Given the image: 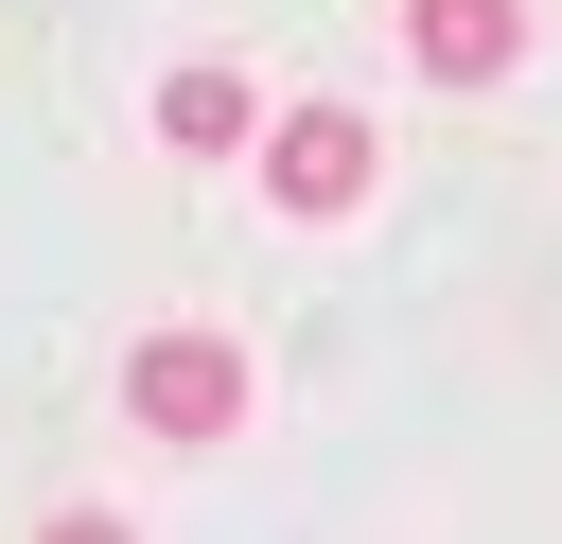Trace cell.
<instances>
[{
	"label": "cell",
	"mask_w": 562,
	"mask_h": 544,
	"mask_svg": "<svg viewBox=\"0 0 562 544\" xmlns=\"http://www.w3.org/2000/svg\"><path fill=\"white\" fill-rule=\"evenodd\" d=\"M123 421H140V439H228V421H246V351L193 333V316L140 333V351H123Z\"/></svg>",
	"instance_id": "7a4b0ae2"
},
{
	"label": "cell",
	"mask_w": 562,
	"mask_h": 544,
	"mask_svg": "<svg viewBox=\"0 0 562 544\" xmlns=\"http://www.w3.org/2000/svg\"><path fill=\"white\" fill-rule=\"evenodd\" d=\"M158 140H176V158H246V140H263V88H246L228 53H176V70H158Z\"/></svg>",
	"instance_id": "277c9868"
},
{
	"label": "cell",
	"mask_w": 562,
	"mask_h": 544,
	"mask_svg": "<svg viewBox=\"0 0 562 544\" xmlns=\"http://www.w3.org/2000/svg\"><path fill=\"white\" fill-rule=\"evenodd\" d=\"M404 53L439 88H509L527 70V0H404Z\"/></svg>",
	"instance_id": "3957f363"
},
{
	"label": "cell",
	"mask_w": 562,
	"mask_h": 544,
	"mask_svg": "<svg viewBox=\"0 0 562 544\" xmlns=\"http://www.w3.org/2000/svg\"><path fill=\"white\" fill-rule=\"evenodd\" d=\"M263 211H299V228H334V211H369V175H386V140H369V105H281L263 140Z\"/></svg>",
	"instance_id": "6da1fadb"
},
{
	"label": "cell",
	"mask_w": 562,
	"mask_h": 544,
	"mask_svg": "<svg viewBox=\"0 0 562 544\" xmlns=\"http://www.w3.org/2000/svg\"><path fill=\"white\" fill-rule=\"evenodd\" d=\"M35 544H123V526H105V509H53V526H35Z\"/></svg>",
	"instance_id": "5b68a950"
}]
</instances>
